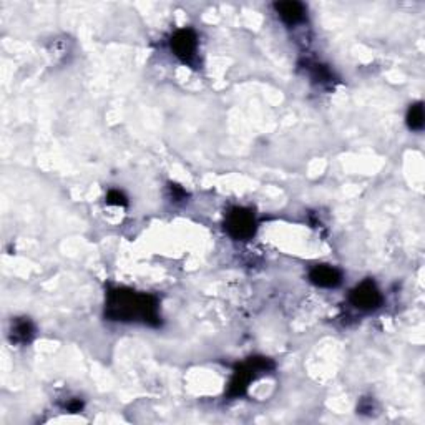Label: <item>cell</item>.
<instances>
[{
	"label": "cell",
	"instance_id": "5",
	"mask_svg": "<svg viewBox=\"0 0 425 425\" xmlns=\"http://www.w3.org/2000/svg\"><path fill=\"white\" fill-rule=\"evenodd\" d=\"M170 45H172L175 57H178L184 63L191 62V60L195 58V53L198 49L196 34L191 29H182L175 32Z\"/></svg>",
	"mask_w": 425,
	"mask_h": 425
},
{
	"label": "cell",
	"instance_id": "6",
	"mask_svg": "<svg viewBox=\"0 0 425 425\" xmlns=\"http://www.w3.org/2000/svg\"><path fill=\"white\" fill-rule=\"evenodd\" d=\"M309 279L312 284L319 286V288H337L343 281V274L336 267L327 265H317L309 271Z\"/></svg>",
	"mask_w": 425,
	"mask_h": 425
},
{
	"label": "cell",
	"instance_id": "4",
	"mask_svg": "<svg viewBox=\"0 0 425 425\" xmlns=\"http://www.w3.org/2000/svg\"><path fill=\"white\" fill-rule=\"evenodd\" d=\"M349 301L360 311H372L382 304V294L372 279L364 281L350 291Z\"/></svg>",
	"mask_w": 425,
	"mask_h": 425
},
{
	"label": "cell",
	"instance_id": "2",
	"mask_svg": "<svg viewBox=\"0 0 425 425\" xmlns=\"http://www.w3.org/2000/svg\"><path fill=\"white\" fill-rule=\"evenodd\" d=\"M274 367V364L266 357H251L248 359L243 366H239L234 372L233 381L229 384V397H239L246 392L249 382L260 372H267Z\"/></svg>",
	"mask_w": 425,
	"mask_h": 425
},
{
	"label": "cell",
	"instance_id": "7",
	"mask_svg": "<svg viewBox=\"0 0 425 425\" xmlns=\"http://www.w3.org/2000/svg\"><path fill=\"white\" fill-rule=\"evenodd\" d=\"M276 12L281 17V20L288 25H296L304 18V6L299 2H276Z\"/></svg>",
	"mask_w": 425,
	"mask_h": 425
},
{
	"label": "cell",
	"instance_id": "3",
	"mask_svg": "<svg viewBox=\"0 0 425 425\" xmlns=\"http://www.w3.org/2000/svg\"><path fill=\"white\" fill-rule=\"evenodd\" d=\"M224 228L231 238L246 241L256 233V220H254L253 212L246 210V208H233L226 215Z\"/></svg>",
	"mask_w": 425,
	"mask_h": 425
},
{
	"label": "cell",
	"instance_id": "8",
	"mask_svg": "<svg viewBox=\"0 0 425 425\" xmlns=\"http://www.w3.org/2000/svg\"><path fill=\"white\" fill-rule=\"evenodd\" d=\"M34 324L29 319L22 317L12 322V341H15V343H29L34 337Z\"/></svg>",
	"mask_w": 425,
	"mask_h": 425
},
{
	"label": "cell",
	"instance_id": "10",
	"mask_svg": "<svg viewBox=\"0 0 425 425\" xmlns=\"http://www.w3.org/2000/svg\"><path fill=\"white\" fill-rule=\"evenodd\" d=\"M106 203L108 205H113V206H127V198H125L123 193L117 191V189H112V191L108 193V196H106Z\"/></svg>",
	"mask_w": 425,
	"mask_h": 425
},
{
	"label": "cell",
	"instance_id": "1",
	"mask_svg": "<svg viewBox=\"0 0 425 425\" xmlns=\"http://www.w3.org/2000/svg\"><path fill=\"white\" fill-rule=\"evenodd\" d=\"M105 316L112 321H143L158 324V303L153 296L132 289H115L108 293Z\"/></svg>",
	"mask_w": 425,
	"mask_h": 425
},
{
	"label": "cell",
	"instance_id": "9",
	"mask_svg": "<svg viewBox=\"0 0 425 425\" xmlns=\"http://www.w3.org/2000/svg\"><path fill=\"white\" fill-rule=\"evenodd\" d=\"M424 105L422 103H414L410 105L407 112V125L410 130L420 132L424 128Z\"/></svg>",
	"mask_w": 425,
	"mask_h": 425
},
{
	"label": "cell",
	"instance_id": "11",
	"mask_svg": "<svg viewBox=\"0 0 425 425\" xmlns=\"http://www.w3.org/2000/svg\"><path fill=\"white\" fill-rule=\"evenodd\" d=\"M170 189H172V196H173L177 201L183 200L184 195H186V193H184L183 189L178 186V184H170Z\"/></svg>",
	"mask_w": 425,
	"mask_h": 425
}]
</instances>
